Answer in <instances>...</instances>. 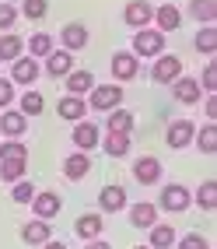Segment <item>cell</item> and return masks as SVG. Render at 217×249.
I'll return each mask as SVG.
<instances>
[{
    "mask_svg": "<svg viewBox=\"0 0 217 249\" xmlns=\"http://www.w3.org/2000/svg\"><path fill=\"white\" fill-rule=\"evenodd\" d=\"M60 42H63L67 53H77V49L88 46V28L81 25V21H67L63 32H60Z\"/></svg>",
    "mask_w": 217,
    "mask_h": 249,
    "instance_id": "13",
    "label": "cell"
},
{
    "mask_svg": "<svg viewBox=\"0 0 217 249\" xmlns=\"http://www.w3.org/2000/svg\"><path fill=\"white\" fill-rule=\"evenodd\" d=\"M151 18H154V7L147 0H130L126 11H123V21L130 28H151Z\"/></svg>",
    "mask_w": 217,
    "mask_h": 249,
    "instance_id": "10",
    "label": "cell"
},
{
    "mask_svg": "<svg viewBox=\"0 0 217 249\" xmlns=\"http://www.w3.org/2000/svg\"><path fill=\"white\" fill-rule=\"evenodd\" d=\"M35 193H39V190L32 186L28 179H18V182L11 186V200H14V204H32V196H35Z\"/></svg>",
    "mask_w": 217,
    "mask_h": 249,
    "instance_id": "36",
    "label": "cell"
},
{
    "mask_svg": "<svg viewBox=\"0 0 217 249\" xmlns=\"http://www.w3.org/2000/svg\"><path fill=\"white\" fill-rule=\"evenodd\" d=\"M25 169H28V158H4L0 161V179L18 182V179H25Z\"/></svg>",
    "mask_w": 217,
    "mask_h": 249,
    "instance_id": "29",
    "label": "cell"
},
{
    "mask_svg": "<svg viewBox=\"0 0 217 249\" xmlns=\"http://www.w3.org/2000/svg\"><path fill=\"white\" fill-rule=\"evenodd\" d=\"M161 176H165V169H161V161L154 155H144V158L133 161V179H137L140 186H154Z\"/></svg>",
    "mask_w": 217,
    "mask_h": 249,
    "instance_id": "6",
    "label": "cell"
},
{
    "mask_svg": "<svg viewBox=\"0 0 217 249\" xmlns=\"http://www.w3.org/2000/svg\"><path fill=\"white\" fill-rule=\"evenodd\" d=\"M140 74V60L130 53V49H119V53H112V77L116 81H133Z\"/></svg>",
    "mask_w": 217,
    "mask_h": 249,
    "instance_id": "8",
    "label": "cell"
},
{
    "mask_svg": "<svg viewBox=\"0 0 217 249\" xmlns=\"http://www.w3.org/2000/svg\"><path fill=\"white\" fill-rule=\"evenodd\" d=\"M28 207L35 211V218H39V221H53L56 214H60V207H63V200H60V193L42 190V193L32 196V204H28Z\"/></svg>",
    "mask_w": 217,
    "mask_h": 249,
    "instance_id": "5",
    "label": "cell"
},
{
    "mask_svg": "<svg viewBox=\"0 0 217 249\" xmlns=\"http://www.w3.org/2000/svg\"><path fill=\"white\" fill-rule=\"evenodd\" d=\"M193 204V193L189 186H182V182H168V186L161 190V207L165 211H186Z\"/></svg>",
    "mask_w": 217,
    "mask_h": 249,
    "instance_id": "7",
    "label": "cell"
},
{
    "mask_svg": "<svg viewBox=\"0 0 217 249\" xmlns=\"http://www.w3.org/2000/svg\"><path fill=\"white\" fill-rule=\"evenodd\" d=\"M21 49H25V42L14 36V32H4V36H0V60L14 63V60L21 56Z\"/></svg>",
    "mask_w": 217,
    "mask_h": 249,
    "instance_id": "27",
    "label": "cell"
},
{
    "mask_svg": "<svg viewBox=\"0 0 217 249\" xmlns=\"http://www.w3.org/2000/svg\"><path fill=\"white\" fill-rule=\"evenodd\" d=\"M49 235H53V231H49V221H28L25 228H21V239L28 242V246H46L49 242Z\"/></svg>",
    "mask_w": 217,
    "mask_h": 249,
    "instance_id": "24",
    "label": "cell"
},
{
    "mask_svg": "<svg viewBox=\"0 0 217 249\" xmlns=\"http://www.w3.org/2000/svg\"><path fill=\"white\" fill-rule=\"evenodd\" d=\"M25 18H32V21H42L46 14H49V0H21V7H18Z\"/></svg>",
    "mask_w": 217,
    "mask_h": 249,
    "instance_id": "35",
    "label": "cell"
},
{
    "mask_svg": "<svg viewBox=\"0 0 217 249\" xmlns=\"http://www.w3.org/2000/svg\"><path fill=\"white\" fill-rule=\"evenodd\" d=\"M200 88H203L207 95H217V60H210L203 67V77H200Z\"/></svg>",
    "mask_w": 217,
    "mask_h": 249,
    "instance_id": "37",
    "label": "cell"
},
{
    "mask_svg": "<svg viewBox=\"0 0 217 249\" xmlns=\"http://www.w3.org/2000/svg\"><path fill=\"white\" fill-rule=\"evenodd\" d=\"M42 249H67V246H63V242H53V239H49V242H46Z\"/></svg>",
    "mask_w": 217,
    "mask_h": 249,
    "instance_id": "44",
    "label": "cell"
},
{
    "mask_svg": "<svg viewBox=\"0 0 217 249\" xmlns=\"http://www.w3.org/2000/svg\"><path fill=\"white\" fill-rule=\"evenodd\" d=\"M63 81H67V95H77V98H81V95H88V91L95 88L91 71H70Z\"/></svg>",
    "mask_w": 217,
    "mask_h": 249,
    "instance_id": "21",
    "label": "cell"
},
{
    "mask_svg": "<svg viewBox=\"0 0 217 249\" xmlns=\"http://www.w3.org/2000/svg\"><path fill=\"white\" fill-rule=\"evenodd\" d=\"M179 249H210L207 235H196V231H189V235L179 239Z\"/></svg>",
    "mask_w": 217,
    "mask_h": 249,
    "instance_id": "40",
    "label": "cell"
},
{
    "mask_svg": "<svg viewBox=\"0 0 217 249\" xmlns=\"http://www.w3.org/2000/svg\"><path fill=\"white\" fill-rule=\"evenodd\" d=\"M196 137V126L189 120H172L168 130H165V144L172 147V151H182V147H189Z\"/></svg>",
    "mask_w": 217,
    "mask_h": 249,
    "instance_id": "4",
    "label": "cell"
},
{
    "mask_svg": "<svg viewBox=\"0 0 217 249\" xmlns=\"http://www.w3.org/2000/svg\"><path fill=\"white\" fill-rule=\"evenodd\" d=\"M189 14L203 25H214L217 21V0H189Z\"/></svg>",
    "mask_w": 217,
    "mask_h": 249,
    "instance_id": "26",
    "label": "cell"
},
{
    "mask_svg": "<svg viewBox=\"0 0 217 249\" xmlns=\"http://www.w3.org/2000/svg\"><path fill=\"white\" fill-rule=\"evenodd\" d=\"M98 141H102V130H98V123H74V144L77 151H91V147H98Z\"/></svg>",
    "mask_w": 217,
    "mask_h": 249,
    "instance_id": "15",
    "label": "cell"
},
{
    "mask_svg": "<svg viewBox=\"0 0 217 249\" xmlns=\"http://www.w3.org/2000/svg\"><path fill=\"white\" fill-rule=\"evenodd\" d=\"M193 141H196V147H200L203 155H214V151H217V123H207Z\"/></svg>",
    "mask_w": 217,
    "mask_h": 249,
    "instance_id": "30",
    "label": "cell"
},
{
    "mask_svg": "<svg viewBox=\"0 0 217 249\" xmlns=\"http://www.w3.org/2000/svg\"><path fill=\"white\" fill-rule=\"evenodd\" d=\"M74 71V53H67V49H53V53L46 56V74L49 77H67Z\"/></svg>",
    "mask_w": 217,
    "mask_h": 249,
    "instance_id": "18",
    "label": "cell"
},
{
    "mask_svg": "<svg viewBox=\"0 0 217 249\" xmlns=\"http://www.w3.org/2000/svg\"><path fill=\"white\" fill-rule=\"evenodd\" d=\"M88 169H91L88 151H74V155H67V161H63V176L70 179V182L84 179V176H88Z\"/></svg>",
    "mask_w": 217,
    "mask_h": 249,
    "instance_id": "19",
    "label": "cell"
},
{
    "mask_svg": "<svg viewBox=\"0 0 217 249\" xmlns=\"http://www.w3.org/2000/svg\"><path fill=\"white\" fill-rule=\"evenodd\" d=\"M11 102H14V85L7 77H0V109H11Z\"/></svg>",
    "mask_w": 217,
    "mask_h": 249,
    "instance_id": "41",
    "label": "cell"
},
{
    "mask_svg": "<svg viewBox=\"0 0 217 249\" xmlns=\"http://www.w3.org/2000/svg\"><path fill=\"white\" fill-rule=\"evenodd\" d=\"M105 151L112 155V158H123L126 151H130V134H105Z\"/></svg>",
    "mask_w": 217,
    "mask_h": 249,
    "instance_id": "32",
    "label": "cell"
},
{
    "mask_svg": "<svg viewBox=\"0 0 217 249\" xmlns=\"http://www.w3.org/2000/svg\"><path fill=\"white\" fill-rule=\"evenodd\" d=\"M133 249H147V246H133Z\"/></svg>",
    "mask_w": 217,
    "mask_h": 249,
    "instance_id": "45",
    "label": "cell"
},
{
    "mask_svg": "<svg viewBox=\"0 0 217 249\" xmlns=\"http://www.w3.org/2000/svg\"><path fill=\"white\" fill-rule=\"evenodd\" d=\"M56 112H60V120H67V123H81L84 112H88V102L77 98V95H63L56 102Z\"/></svg>",
    "mask_w": 217,
    "mask_h": 249,
    "instance_id": "14",
    "label": "cell"
},
{
    "mask_svg": "<svg viewBox=\"0 0 217 249\" xmlns=\"http://www.w3.org/2000/svg\"><path fill=\"white\" fill-rule=\"evenodd\" d=\"M147 231H151V239H147V249H172L175 246V228L172 225H151V228H147Z\"/></svg>",
    "mask_w": 217,
    "mask_h": 249,
    "instance_id": "23",
    "label": "cell"
},
{
    "mask_svg": "<svg viewBox=\"0 0 217 249\" xmlns=\"http://www.w3.org/2000/svg\"><path fill=\"white\" fill-rule=\"evenodd\" d=\"M102 228H105V225H102V214H81L77 225H74V231H77L84 242L98 239V235H102Z\"/></svg>",
    "mask_w": 217,
    "mask_h": 249,
    "instance_id": "22",
    "label": "cell"
},
{
    "mask_svg": "<svg viewBox=\"0 0 217 249\" xmlns=\"http://www.w3.org/2000/svg\"><path fill=\"white\" fill-rule=\"evenodd\" d=\"M84 249H112V246H109V242H105V239H91V242H88V246H84Z\"/></svg>",
    "mask_w": 217,
    "mask_h": 249,
    "instance_id": "43",
    "label": "cell"
},
{
    "mask_svg": "<svg viewBox=\"0 0 217 249\" xmlns=\"http://www.w3.org/2000/svg\"><path fill=\"white\" fill-rule=\"evenodd\" d=\"M42 109H46V98H42L39 91H25V95H21V109H18L21 116H39Z\"/></svg>",
    "mask_w": 217,
    "mask_h": 249,
    "instance_id": "34",
    "label": "cell"
},
{
    "mask_svg": "<svg viewBox=\"0 0 217 249\" xmlns=\"http://www.w3.org/2000/svg\"><path fill=\"white\" fill-rule=\"evenodd\" d=\"M196 204L203 207V211H214V207H217V182H214V179H207L203 186L196 190Z\"/></svg>",
    "mask_w": 217,
    "mask_h": 249,
    "instance_id": "33",
    "label": "cell"
},
{
    "mask_svg": "<svg viewBox=\"0 0 217 249\" xmlns=\"http://www.w3.org/2000/svg\"><path fill=\"white\" fill-rule=\"evenodd\" d=\"M105 134H133V112L130 109H112L109 123H105Z\"/></svg>",
    "mask_w": 217,
    "mask_h": 249,
    "instance_id": "25",
    "label": "cell"
},
{
    "mask_svg": "<svg viewBox=\"0 0 217 249\" xmlns=\"http://www.w3.org/2000/svg\"><path fill=\"white\" fill-rule=\"evenodd\" d=\"M0 4H4V0H0Z\"/></svg>",
    "mask_w": 217,
    "mask_h": 249,
    "instance_id": "46",
    "label": "cell"
},
{
    "mask_svg": "<svg viewBox=\"0 0 217 249\" xmlns=\"http://www.w3.org/2000/svg\"><path fill=\"white\" fill-rule=\"evenodd\" d=\"M4 158H28V147L21 141H4L0 144V161Z\"/></svg>",
    "mask_w": 217,
    "mask_h": 249,
    "instance_id": "38",
    "label": "cell"
},
{
    "mask_svg": "<svg viewBox=\"0 0 217 249\" xmlns=\"http://www.w3.org/2000/svg\"><path fill=\"white\" fill-rule=\"evenodd\" d=\"M53 49H56V46H53V36H46V32H35V36H28V56H35V60L42 56V60H46L49 53H53Z\"/></svg>",
    "mask_w": 217,
    "mask_h": 249,
    "instance_id": "28",
    "label": "cell"
},
{
    "mask_svg": "<svg viewBox=\"0 0 217 249\" xmlns=\"http://www.w3.org/2000/svg\"><path fill=\"white\" fill-rule=\"evenodd\" d=\"M98 207H102L105 214H116L126 207V190L116 186V182H109V186H102V193H98Z\"/></svg>",
    "mask_w": 217,
    "mask_h": 249,
    "instance_id": "17",
    "label": "cell"
},
{
    "mask_svg": "<svg viewBox=\"0 0 217 249\" xmlns=\"http://www.w3.org/2000/svg\"><path fill=\"white\" fill-rule=\"evenodd\" d=\"M130 53L133 56H161L165 53V36H161V32L158 28H137V36H133V49H130Z\"/></svg>",
    "mask_w": 217,
    "mask_h": 249,
    "instance_id": "1",
    "label": "cell"
},
{
    "mask_svg": "<svg viewBox=\"0 0 217 249\" xmlns=\"http://www.w3.org/2000/svg\"><path fill=\"white\" fill-rule=\"evenodd\" d=\"M39 77V60L35 56H18L11 63V85H32V81Z\"/></svg>",
    "mask_w": 217,
    "mask_h": 249,
    "instance_id": "12",
    "label": "cell"
},
{
    "mask_svg": "<svg viewBox=\"0 0 217 249\" xmlns=\"http://www.w3.org/2000/svg\"><path fill=\"white\" fill-rule=\"evenodd\" d=\"M88 95H91L88 109H95V112H112V109H119V102H123V88L119 85H95Z\"/></svg>",
    "mask_w": 217,
    "mask_h": 249,
    "instance_id": "2",
    "label": "cell"
},
{
    "mask_svg": "<svg viewBox=\"0 0 217 249\" xmlns=\"http://www.w3.org/2000/svg\"><path fill=\"white\" fill-rule=\"evenodd\" d=\"M175 77H182V60L172 56V53L154 56V67H151V81H154V85H172Z\"/></svg>",
    "mask_w": 217,
    "mask_h": 249,
    "instance_id": "3",
    "label": "cell"
},
{
    "mask_svg": "<svg viewBox=\"0 0 217 249\" xmlns=\"http://www.w3.org/2000/svg\"><path fill=\"white\" fill-rule=\"evenodd\" d=\"M18 7H14V4H7V0H4V4H0V32H7V28H14V21H18Z\"/></svg>",
    "mask_w": 217,
    "mask_h": 249,
    "instance_id": "39",
    "label": "cell"
},
{
    "mask_svg": "<svg viewBox=\"0 0 217 249\" xmlns=\"http://www.w3.org/2000/svg\"><path fill=\"white\" fill-rule=\"evenodd\" d=\"M151 21H154V28L165 36V32H175L182 25V11L175 4H161V7H154V18Z\"/></svg>",
    "mask_w": 217,
    "mask_h": 249,
    "instance_id": "16",
    "label": "cell"
},
{
    "mask_svg": "<svg viewBox=\"0 0 217 249\" xmlns=\"http://www.w3.org/2000/svg\"><path fill=\"white\" fill-rule=\"evenodd\" d=\"M196 49H200V53H217V28L214 25H203V28H200L196 32Z\"/></svg>",
    "mask_w": 217,
    "mask_h": 249,
    "instance_id": "31",
    "label": "cell"
},
{
    "mask_svg": "<svg viewBox=\"0 0 217 249\" xmlns=\"http://www.w3.org/2000/svg\"><path fill=\"white\" fill-rule=\"evenodd\" d=\"M207 116H210V120H217V95L207 98Z\"/></svg>",
    "mask_w": 217,
    "mask_h": 249,
    "instance_id": "42",
    "label": "cell"
},
{
    "mask_svg": "<svg viewBox=\"0 0 217 249\" xmlns=\"http://www.w3.org/2000/svg\"><path fill=\"white\" fill-rule=\"evenodd\" d=\"M130 225L133 228H151V225H158V207L154 204H133L130 207Z\"/></svg>",
    "mask_w": 217,
    "mask_h": 249,
    "instance_id": "20",
    "label": "cell"
},
{
    "mask_svg": "<svg viewBox=\"0 0 217 249\" xmlns=\"http://www.w3.org/2000/svg\"><path fill=\"white\" fill-rule=\"evenodd\" d=\"M28 130V116H21L18 109H4L0 112V134H4L7 141H21Z\"/></svg>",
    "mask_w": 217,
    "mask_h": 249,
    "instance_id": "9",
    "label": "cell"
},
{
    "mask_svg": "<svg viewBox=\"0 0 217 249\" xmlns=\"http://www.w3.org/2000/svg\"><path fill=\"white\" fill-rule=\"evenodd\" d=\"M172 95H175V102H182V106H196L200 102V95H203V88H200V81L196 77H175L172 81Z\"/></svg>",
    "mask_w": 217,
    "mask_h": 249,
    "instance_id": "11",
    "label": "cell"
}]
</instances>
